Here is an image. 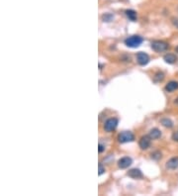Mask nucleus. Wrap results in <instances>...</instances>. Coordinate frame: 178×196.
<instances>
[{
  "label": "nucleus",
  "instance_id": "obj_1",
  "mask_svg": "<svg viewBox=\"0 0 178 196\" xmlns=\"http://www.w3.org/2000/svg\"><path fill=\"white\" fill-rule=\"evenodd\" d=\"M143 38L138 35H134V36H130L127 39L125 40V45L129 47V48H138L139 46H140V44L143 43Z\"/></svg>",
  "mask_w": 178,
  "mask_h": 196
},
{
  "label": "nucleus",
  "instance_id": "obj_2",
  "mask_svg": "<svg viewBox=\"0 0 178 196\" xmlns=\"http://www.w3.org/2000/svg\"><path fill=\"white\" fill-rule=\"evenodd\" d=\"M169 45L164 41H153L152 43V49L156 52H163L168 50Z\"/></svg>",
  "mask_w": 178,
  "mask_h": 196
},
{
  "label": "nucleus",
  "instance_id": "obj_3",
  "mask_svg": "<svg viewBox=\"0 0 178 196\" xmlns=\"http://www.w3.org/2000/svg\"><path fill=\"white\" fill-rule=\"evenodd\" d=\"M135 140V136L132 132L130 131H124L122 132L121 134H119L118 136V141L122 144H125V143H130L133 142Z\"/></svg>",
  "mask_w": 178,
  "mask_h": 196
},
{
  "label": "nucleus",
  "instance_id": "obj_4",
  "mask_svg": "<svg viewBox=\"0 0 178 196\" xmlns=\"http://www.w3.org/2000/svg\"><path fill=\"white\" fill-rule=\"evenodd\" d=\"M118 119L117 118H110L108 119L105 123H104V130L108 133L113 132L114 130H116L117 126H118Z\"/></svg>",
  "mask_w": 178,
  "mask_h": 196
},
{
  "label": "nucleus",
  "instance_id": "obj_5",
  "mask_svg": "<svg viewBox=\"0 0 178 196\" xmlns=\"http://www.w3.org/2000/svg\"><path fill=\"white\" fill-rule=\"evenodd\" d=\"M137 61L140 65H147L149 63V56L144 52H140L137 54Z\"/></svg>",
  "mask_w": 178,
  "mask_h": 196
},
{
  "label": "nucleus",
  "instance_id": "obj_6",
  "mask_svg": "<svg viewBox=\"0 0 178 196\" xmlns=\"http://www.w3.org/2000/svg\"><path fill=\"white\" fill-rule=\"evenodd\" d=\"M133 164V160L129 156H124L118 161V166L121 169H128V167Z\"/></svg>",
  "mask_w": 178,
  "mask_h": 196
},
{
  "label": "nucleus",
  "instance_id": "obj_7",
  "mask_svg": "<svg viewBox=\"0 0 178 196\" xmlns=\"http://www.w3.org/2000/svg\"><path fill=\"white\" fill-rule=\"evenodd\" d=\"M152 139L149 137V136H144L140 138V140L139 142V146L142 150H147L151 146V143H152Z\"/></svg>",
  "mask_w": 178,
  "mask_h": 196
},
{
  "label": "nucleus",
  "instance_id": "obj_8",
  "mask_svg": "<svg viewBox=\"0 0 178 196\" xmlns=\"http://www.w3.org/2000/svg\"><path fill=\"white\" fill-rule=\"evenodd\" d=\"M165 166L167 169H171V170L178 169V156L171 157L169 161H167Z\"/></svg>",
  "mask_w": 178,
  "mask_h": 196
},
{
  "label": "nucleus",
  "instance_id": "obj_9",
  "mask_svg": "<svg viewBox=\"0 0 178 196\" xmlns=\"http://www.w3.org/2000/svg\"><path fill=\"white\" fill-rule=\"evenodd\" d=\"M128 176L131 178H134V179H139V178H142L143 177V173L142 171H140L139 169H130L128 171Z\"/></svg>",
  "mask_w": 178,
  "mask_h": 196
},
{
  "label": "nucleus",
  "instance_id": "obj_10",
  "mask_svg": "<svg viewBox=\"0 0 178 196\" xmlns=\"http://www.w3.org/2000/svg\"><path fill=\"white\" fill-rule=\"evenodd\" d=\"M178 89V81L171 80L165 85V90L167 92H173Z\"/></svg>",
  "mask_w": 178,
  "mask_h": 196
},
{
  "label": "nucleus",
  "instance_id": "obj_11",
  "mask_svg": "<svg viewBox=\"0 0 178 196\" xmlns=\"http://www.w3.org/2000/svg\"><path fill=\"white\" fill-rule=\"evenodd\" d=\"M163 60L168 65H174L177 61V56L174 54H166L163 56Z\"/></svg>",
  "mask_w": 178,
  "mask_h": 196
},
{
  "label": "nucleus",
  "instance_id": "obj_12",
  "mask_svg": "<svg viewBox=\"0 0 178 196\" xmlns=\"http://www.w3.org/2000/svg\"><path fill=\"white\" fill-rule=\"evenodd\" d=\"M148 136L151 137L152 140H157V139H159V138L161 137V132H160V130H159V129L153 128V129H152L151 131H149Z\"/></svg>",
  "mask_w": 178,
  "mask_h": 196
},
{
  "label": "nucleus",
  "instance_id": "obj_13",
  "mask_svg": "<svg viewBox=\"0 0 178 196\" xmlns=\"http://www.w3.org/2000/svg\"><path fill=\"white\" fill-rule=\"evenodd\" d=\"M126 16H127L131 21L137 20V12L134 10H126Z\"/></svg>",
  "mask_w": 178,
  "mask_h": 196
},
{
  "label": "nucleus",
  "instance_id": "obj_14",
  "mask_svg": "<svg viewBox=\"0 0 178 196\" xmlns=\"http://www.w3.org/2000/svg\"><path fill=\"white\" fill-rule=\"evenodd\" d=\"M160 123L162 126H164L165 128H172L173 127V122L168 118H163L160 120Z\"/></svg>",
  "mask_w": 178,
  "mask_h": 196
},
{
  "label": "nucleus",
  "instance_id": "obj_15",
  "mask_svg": "<svg viewBox=\"0 0 178 196\" xmlns=\"http://www.w3.org/2000/svg\"><path fill=\"white\" fill-rule=\"evenodd\" d=\"M163 78H164V74H163V73H161V71H158V73H156L153 76V80L156 81V82H160V81L163 80Z\"/></svg>",
  "mask_w": 178,
  "mask_h": 196
},
{
  "label": "nucleus",
  "instance_id": "obj_16",
  "mask_svg": "<svg viewBox=\"0 0 178 196\" xmlns=\"http://www.w3.org/2000/svg\"><path fill=\"white\" fill-rule=\"evenodd\" d=\"M112 19H113V15H112V14H105V15H103V20H104V22H110L112 21Z\"/></svg>",
  "mask_w": 178,
  "mask_h": 196
},
{
  "label": "nucleus",
  "instance_id": "obj_17",
  "mask_svg": "<svg viewBox=\"0 0 178 196\" xmlns=\"http://www.w3.org/2000/svg\"><path fill=\"white\" fill-rule=\"evenodd\" d=\"M152 157L153 160H159L161 157V152H153V154H152Z\"/></svg>",
  "mask_w": 178,
  "mask_h": 196
},
{
  "label": "nucleus",
  "instance_id": "obj_18",
  "mask_svg": "<svg viewBox=\"0 0 178 196\" xmlns=\"http://www.w3.org/2000/svg\"><path fill=\"white\" fill-rule=\"evenodd\" d=\"M171 22H172V24H173V26L176 27L177 29H178V18H177V17L172 18V19H171Z\"/></svg>",
  "mask_w": 178,
  "mask_h": 196
},
{
  "label": "nucleus",
  "instance_id": "obj_19",
  "mask_svg": "<svg viewBox=\"0 0 178 196\" xmlns=\"http://www.w3.org/2000/svg\"><path fill=\"white\" fill-rule=\"evenodd\" d=\"M172 140L174 142L178 143V131H176V132H174L172 134Z\"/></svg>",
  "mask_w": 178,
  "mask_h": 196
},
{
  "label": "nucleus",
  "instance_id": "obj_20",
  "mask_svg": "<svg viewBox=\"0 0 178 196\" xmlns=\"http://www.w3.org/2000/svg\"><path fill=\"white\" fill-rule=\"evenodd\" d=\"M104 173H105V169H104V167L102 166V165L100 164V165H99V175L103 174Z\"/></svg>",
  "mask_w": 178,
  "mask_h": 196
},
{
  "label": "nucleus",
  "instance_id": "obj_21",
  "mask_svg": "<svg viewBox=\"0 0 178 196\" xmlns=\"http://www.w3.org/2000/svg\"><path fill=\"white\" fill-rule=\"evenodd\" d=\"M104 150H105V147L103 146V145H101V144H99V149H98V151H99V152H102Z\"/></svg>",
  "mask_w": 178,
  "mask_h": 196
},
{
  "label": "nucleus",
  "instance_id": "obj_22",
  "mask_svg": "<svg viewBox=\"0 0 178 196\" xmlns=\"http://www.w3.org/2000/svg\"><path fill=\"white\" fill-rule=\"evenodd\" d=\"M175 104H177V105H178V97L175 99Z\"/></svg>",
  "mask_w": 178,
  "mask_h": 196
},
{
  "label": "nucleus",
  "instance_id": "obj_23",
  "mask_svg": "<svg viewBox=\"0 0 178 196\" xmlns=\"http://www.w3.org/2000/svg\"><path fill=\"white\" fill-rule=\"evenodd\" d=\"M175 52H178V46L175 48Z\"/></svg>",
  "mask_w": 178,
  "mask_h": 196
}]
</instances>
